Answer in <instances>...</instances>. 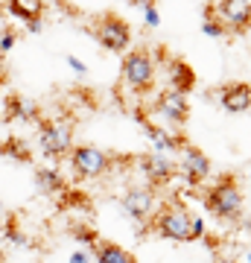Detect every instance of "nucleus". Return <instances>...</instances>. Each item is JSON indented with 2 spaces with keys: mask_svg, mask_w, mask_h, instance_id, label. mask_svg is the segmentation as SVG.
<instances>
[{
  "mask_svg": "<svg viewBox=\"0 0 251 263\" xmlns=\"http://www.w3.org/2000/svg\"><path fill=\"white\" fill-rule=\"evenodd\" d=\"M205 208L222 222H237L240 216H245V193L240 181L234 176L216 179V184L205 190Z\"/></svg>",
  "mask_w": 251,
  "mask_h": 263,
  "instance_id": "obj_1",
  "label": "nucleus"
},
{
  "mask_svg": "<svg viewBox=\"0 0 251 263\" xmlns=\"http://www.w3.org/2000/svg\"><path fill=\"white\" fill-rule=\"evenodd\" d=\"M149 226L158 237L172 240V243H193V214L181 202H167L158 205L155 216L149 219Z\"/></svg>",
  "mask_w": 251,
  "mask_h": 263,
  "instance_id": "obj_2",
  "label": "nucleus"
},
{
  "mask_svg": "<svg viewBox=\"0 0 251 263\" xmlns=\"http://www.w3.org/2000/svg\"><path fill=\"white\" fill-rule=\"evenodd\" d=\"M73 132H76L73 117H47V120H38V143H41V152L53 164L59 158L70 155V149H73Z\"/></svg>",
  "mask_w": 251,
  "mask_h": 263,
  "instance_id": "obj_3",
  "label": "nucleus"
},
{
  "mask_svg": "<svg viewBox=\"0 0 251 263\" xmlns=\"http://www.w3.org/2000/svg\"><path fill=\"white\" fill-rule=\"evenodd\" d=\"M155 59L149 50H126L123 53V79L134 94H146L155 85Z\"/></svg>",
  "mask_w": 251,
  "mask_h": 263,
  "instance_id": "obj_4",
  "label": "nucleus"
},
{
  "mask_svg": "<svg viewBox=\"0 0 251 263\" xmlns=\"http://www.w3.org/2000/svg\"><path fill=\"white\" fill-rule=\"evenodd\" d=\"M120 208L123 214L129 219H134L138 226H143V222L149 226V219L158 211V193H155V187H149L146 181H134V184H129L123 190Z\"/></svg>",
  "mask_w": 251,
  "mask_h": 263,
  "instance_id": "obj_5",
  "label": "nucleus"
},
{
  "mask_svg": "<svg viewBox=\"0 0 251 263\" xmlns=\"http://www.w3.org/2000/svg\"><path fill=\"white\" fill-rule=\"evenodd\" d=\"M70 170L76 179H100L114 167V158L105 149L93 146V143H79L70 149Z\"/></svg>",
  "mask_w": 251,
  "mask_h": 263,
  "instance_id": "obj_6",
  "label": "nucleus"
},
{
  "mask_svg": "<svg viewBox=\"0 0 251 263\" xmlns=\"http://www.w3.org/2000/svg\"><path fill=\"white\" fill-rule=\"evenodd\" d=\"M93 35H96V41H100L108 53H126L129 44H131L129 24H126L120 15H111V12L100 18V24H96V29H93Z\"/></svg>",
  "mask_w": 251,
  "mask_h": 263,
  "instance_id": "obj_7",
  "label": "nucleus"
},
{
  "mask_svg": "<svg viewBox=\"0 0 251 263\" xmlns=\"http://www.w3.org/2000/svg\"><path fill=\"white\" fill-rule=\"evenodd\" d=\"M138 170L149 187H164V184H169L178 176L176 161L169 158V155H161V152H143V155H138Z\"/></svg>",
  "mask_w": 251,
  "mask_h": 263,
  "instance_id": "obj_8",
  "label": "nucleus"
},
{
  "mask_svg": "<svg viewBox=\"0 0 251 263\" xmlns=\"http://www.w3.org/2000/svg\"><path fill=\"white\" fill-rule=\"evenodd\" d=\"M176 167H178V173L184 176V181L190 187H199L202 181H207L210 179V170H214L210 167V158H207L199 146H190V143L181 149V161H178Z\"/></svg>",
  "mask_w": 251,
  "mask_h": 263,
  "instance_id": "obj_9",
  "label": "nucleus"
},
{
  "mask_svg": "<svg viewBox=\"0 0 251 263\" xmlns=\"http://www.w3.org/2000/svg\"><path fill=\"white\" fill-rule=\"evenodd\" d=\"M138 123L143 126V132H146V138L152 141V146H155V152H161V155H176V152H181L187 146L184 135H176V132H169L167 126H158V123L146 120L143 114L138 111Z\"/></svg>",
  "mask_w": 251,
  "mask_h": 263,
  "instance_id": "obj_10",
  "label": "nucleus"
},
{
  "mask_svg": "<svg viewBox=\"0 0 251 263\" xmlns=\"http://www.w3.org/2000/svg\"><path fill=\"white\" fill-rule=\"evenodd\" d=\"M155 111L169 123V126H184L187 117H190V103H187V94H178V91H161L158 100H155Z\"/></svg>",
  "mask_w": 251,
  "mask_h": 263,
  "instance_id": "obj_11",
  "label": "nucleus"
},
{
  "mask_svg": "<svg viewBox=\"0 0 251 263\" xmlns=\"http://www.w3.org/2000/svg\"><path fill=\"white\" fill-rule=\"evenodd\" d=\"M216 21L225 29H237L245 32L251 21V3L248 0H219L216 3Z\"/></svg>",
  "mask_w": 251,
  "mask_h": 263,
  "instance_id": "obj_12",
  "label": "nucleus"
},
{
  "mask_svg": "<svg viewBox=\"0 0 251 263\" xmlns=\"http://www.w3.org/2000/svg\"><path fill=\"white\" fill-rule=\"evenodd\" d=\"M219 103L228 114H245L251 108V88L248 82H234V85H225L219 91Z\"/></svg>",
  "mask_w": 251,
  "mask_h": 263,
  "instance_id": "obj_13",
  "label": "nucleus"
},
{
  "mask_svg": "<svg viewBox=\"0 0 251 263\" xmlns=\"http://www.w3.org/2000/svg\"><path fill=\"white\" fill-rule=\"evenodd\" d=\"M3 111H6V120H24V123L41 120V108H38V103H32V100L24 97V94H9L6 97Z\"/></svg>",
  "mask_w": 251,
  "mask_h": 263,
  "instance_id": "obj_14",
  "label": "nucleus"
},
{
  "mask_svg": "<svg viewBox=\"0 0 251 263\" xmlns=\"http://www.w3.org/2000/svg\"><path fill=\"white\" fill-rule=\"evenodd\" d=\"M91 249H93L91 257L96 263H138L129 249H123L120 243H111V240H96Z\"/></svg>",
  "mask_w": 251,
  "mask_h": 263,
  "instance_id": "obj_15",
  "label": "nucleus"
},
{
  "mask_svg": "<svg viewBox=\"0 0 251 263\" xmlns=\"http://www.w3.org/2000/svg\"><path fill=\"white\" fill-rule=\"evenodd\" d=\"M169 91H178V94H187V91H193V85H196V73H193V67H187V62H181V59H172L169 62Z\"/></svg>",
  "mask_w": 251,
  "mask_h": 263,
  "instance_id": "obj_16",
  "label": "nucleus"
},
{
  "mask_svg": "<svg viewBox=\"0 0 251 263\" xmlns=\"http://www.w3.org/2000/svg\"><path fill=\"white\" fill-rule=\"evenodd\" d=\"M35 184H38V193H44V196L65 193L67 190V181H65V176L59 173L56 164H50V167H38L35 170Z\"/></svg>",
  "mask_w": 251,
  "mask_h": 263,
  "instance_id": "obj_17",
  "label": "nucleus"
},
{
  "mask_svg": "<svg viewBox=\"0 0 251 263\" xmlns=\"http://www.w3.org/2000/svg\"><path fill=\"white\" fill-rule=\"evenodd\" d=\"M9 12L21 21H41L44 0H9Z\"/></svg>",
  "mask_w": 251,
  "mask_h": 263,
  "instance_id": "obj_18",
  "label": "nucleus"
},
{
  "mask_svg": "<svg viewBox=\"0 0 251 263\" xmlns=\"http://www.w3.org/2000/svg\"><path fill=\"white\" fill-rule=\"evenodd\" d=\"M0 152L6 155V158H12V161H18V164H27L32 155H29V146L21 138H6V143L0 146Z\"/></svg>",
  "mask_w": 251,
  "mask_h": 263,
  "instance_id": "obj_19",
  "label": "nucleus"
},
{
  "mask_svg": "<svg viewBox=\"0 0 251 263\" xmlns=\"http://www.w3.org/2000/svg\"><path fill=\"white\" fill-rule=\"evenodd\" d=\"M202 32H205L207 38H222L228 29H225L222 24L214 18V9H207V12H205V21H202Z\"/></svg>",
  "mask_w": 251,
  "mask_h": 263,
  "instance_id": "obj_20",
  "label": "nucleus"
},
{
  "mask_svg": "<svg viewBox=\"0 0 251 263\" xmlns=\"http://www.w3.org/2000/svg\"><path fill=\"white\" fill-rule=\"evenodd\" d=\"M3 237H6L12 246H32V240H29V237L24 234L18 226H15V219H9V222H6V228H3Z\"/></svg>",
  "mask_w": 251,
  "mask_h": 263,
  "instance_id": "obj_21",
  "label": "nucleus"
},
{
  "mask_svg": "<svg viewBox=\"0 0 251 263\" xmlns=\"http://www.w3.org/2000/svg\"><path fill=\"white\" fill-rule=\"evenodd\" d=\"M70 234H73V240H79V243H85V246H93L96 240H100V234H96L93 228H88V226H73Z\"/></svg>",
  "mask_w": 251,
  "mask_h": 263,
  "instance_id": "obj_22",
  "label": "nucleus"
},
{
  "mask_svg": "<svg viewBox=\"0 0 251 263\" xmlns=\"http://www.w3.org/2000/svg\"><path fill=\"white\" fill-rule=\"evenodd\" d=\"M143 24H146L149 29H155V27L161 24V12H158V6H155V3L143 9Z\"/></svg>",
  "mask_w": 251,
  "mask_h": 263,
  "instance_id": "obj_23",
  "label": "nucleus"
},
{
  "mask_svg": "<svg viewBox=\"0 0 251 263\" xmlns=\"http://www.w3.org/2000/svg\"><path fill=\"white\" fill-rule=\"evenodd\" d=\"M15 41H18V32H15V29H6V32L0 35V56L9 53V50L15 47Z\"/></svg>",
  "mask_w": 251,
  "mask_h": 263,
  "instance_id": "obj_24",
  "label": "nucleus"
},
{
  "mask_svg": "<svg viewBox=\"0 0 251 263\" xmlns=\"http://www.w3.org/2000/svg\"><path fill=\"white\" fill-rule=\"evenodd\" d=\"M67 65H70V70H73L76 76H85V73H88V67H85V62H82V59L67 56Z\"/></svg>",
  "mask_w": 251,
  "mask_h": 263,
  "instance_id": "obj_25",
  "label": "nucleus"
},
{
  "mask_svg": "<svg viewBox=\"0 0 251 263\" xmlns=\"http://www.w3.org/2000/svg\"><path fill=\"white\" fill-rule=\"evenodd\" d=\"M67 263H91V254L85 252V249H76V252L67 257Z\"/></svg>",
  "mask_w": 251,
  "mask_h": 263,
  "instance_id": "obj_26",
  "label": "nucleus"
},
{
  "mask_svg": "<svg viewBox=\"0 0 251 263\" xmlns=\"http://www.w3.org/2000/svg\"><path fill=\"white\" fill-rule=\"evenodd\" d=\"M202 237H205V219L193 216V240H202Z\"/></svg>",
  "mask_w": 251,
  "mask_h": 263,
  "instance_id": "obj_27",
  "label": "nucleus"
},
{
  "mask_svg": "<svg viewBox=\"0 0 251 263\" xmlns=\"http://www.w3.org/2000/svg\"><path fill=\"white\" fill-rule=\"evenodd\" d=\"M27 27H29V32H41V29H44V24H41V21H27Z\"/></svg>",
  "mask_w": 251,
  "mask_h": 263,
  "instance_id": "obj_28",
  "label": "nucleus"
},
{
  "mask_svg": "<svg viewBox=\"0 0 251 263\" xmlns=\"http://www.w3.org/2000/svg\"><path fill=\"white\" fill-rule=\"evenodd\" d=\"M131 3H134V6H140V9H146V6H152V3H155V0H131Z\"/></svg>",
  "mask_w": 251,
  "mask_h": 263,
  "instance_id": "obj_29",
  "label": "nucleus"
},
{
  "mask_svg": "<svg viewBox=\"0 0 251 263\" xmlns=\"http://www.w3.org/2000/svg\"><path fill=\"white\" fill-rule=\"evenodd\" d=\"M214 263H240V260H234V257H216Z\"/></svg>",
  "mask_w": 251,
  "mask_h": 263,
  "instance_id": "obj_30",
  "label": "nucleus"
},
{
  "mask_svg": "<svg viewBox=\"0 0 251 263\" xmlns=\"http://www.w3.org/2000/svg\"><path fill=\"white\" fill-rule=\"evenodd\" d=\"M6 82V70H3V62H0V85Z\"/></svg>",
  "mask_w": 251,
  "mask_h": 263,
  "instance_id": "obj_31",
  "label": "nucleus"
}]
</instances>
